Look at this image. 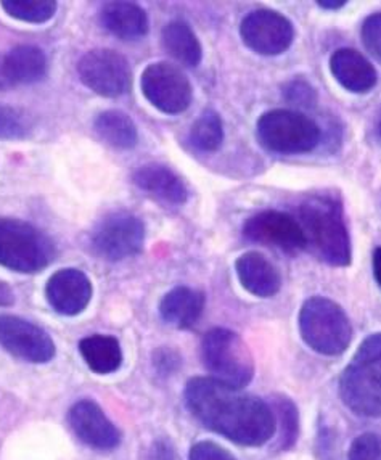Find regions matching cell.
<instances>
[{
  "mask_svg": "<svg viewBox=\"0 0 381 460\" xmlns=\"http://www.w3.org/2000/svg\"><path fill=\"white\" fill-rule=\"evenodd\" d=\"M183 398L203 427L236 445H266L277 431L274 411L264 399L221 384L213 376L190 378Z\"/></svg>",
  "mask_w": 381,
  "mask_h": 460,
  "instance_id": "1",
  "label": "cell"
},
{
  "mask_svg": "<svg viewBox=\"0 0 381 460\" xmlns=\"http://www.w3.org/2000/svg\"><path fill=\"white\" fill-rule=\"evenodd\" d=\"M306 240L322 261L336 268L351 264V237L344 223L343 205L330 195H313L299 207Z\"/></svg>",
  "mask_w": 381,
  "mask_h": 460,
  "instance_id": "2",
  "label": "cell"
},
{
  "mask_svg": "<svg viewBox=\"0 0 381 460\" xmlns=\"http://www.w3.org/2000/svg\"><path fill=\"white\" fill-rule=\"evenodd\" d=\"M344 406L360 417H381V332L360 343L340 376Z\"/></svg>",
  "mask_w": 381,
  "mask_h": 460,
  "instance_id": "3",
  "label": "cell"
},
{
  "mask_svg": "<svg viewBox=\"0 0 381 460\" xmlns=\"http://www.w3.org/2000/svg\"><path fill=\"white\" fill-rule=\"evenodd\" d=\"M57 256L54 240L36 226L0 217V266L18 274H38Z\"/></svg>",
  "mask_w": 381,
  "mask_h": 460,
  "instance_id": "4",
  "label": "cell"
},
{
  "mask_svg": "<svg viewBox=\"0 0 381 460\" xmlns=\"http://www.w3.org/2000/svg\"><path fill=\"white\" fill-rule=\"evenodd\" d=\"M299 333L315 353L340 356L351 345L352 325L338 303L313 296L299 311Z\"/></svg>",
  "mask_w": 381,
  "mask_h": 460,
  "instance_id": "5",
  "label": "cell"
},
{
  "mask_svg": "<svg viewBox=\"0 0 381 460\" xmlns=\"http://www.w3.org/2000/svg\"><path fill=\"white\" fill-rule=\"evenodd\" d=\"M201 361L213 378L244 390L254 376V361L244 338L229 329H211L201 340Z\"/></svg>",
  "mask_w": 381,
  "mask_h": 460,
  "instance_id": "6",
  "label": "cell"
},
{
  "mask_svg": "<svg viewBox=\"0 0 381 460\" xmlns=\"http://www.w3.org/2000/svg\"><path fill=\"white\" fill-rule=\"evenodd\" d=\"M261 146L280 155H305L321 144L319 124L293 110H270L256 124Z\"/></svg>",
  "mask_w": 381,
  "mask_h": 460,
  "instance_id": "7",
  "label": "cell"
},
{
  "mask_svg": "<svg viewBox=\"0 0 381 460\" xmlns=\"http://www.w3.org/2000/svg\"><path fill=\"white\" fill-rule=\"evenodd\" d=\"M146 224L129 211H113L100 219L91 234V250L100 260L122 261L142 252Z\"/></svg>",
  "mask_w": 381,
  "mask_h": 460,
  "instance_id": "8",
  "label": "cell"
},
{
  "mask_svg": "<svg viewBox=\"0 0 381 460\" xmlns=\"http://www.w3.org/2000/svg\"><path fill=\"white\" fill-rule=\"evenodd\" d=\"M140 87L148 103L164 115H181L193 100L190 79L173 63L148 65L140 77Z\"/></svg>",
  "mask_w": 381,
  "mask_h": 460,
  "instance_id": "9",
  "label": "cell"
},
{
  "mask_svg": "<svg viewBox=\"0 0 381 460\" xmlns=\"http://www.w3.org/2000/svg\"><path fill=\"white\" fill-rule=\"evenodd\" d=\"M81 83L102 97H121L130 91L132 71L128 58L111 49H93L77 63Z\"/></svg>",
  "mask_w": 381,
  "mask_h": 460,
  "instance_id": "10",
  "label": "cell"
},
{
  "mask_svg": "<svg viewBox=\"0 0 381 460\" xmlns=\"http://www.w3.org/2000/svg\"><path fill=\"white\" fill-rule=\"evenodd\" d=\"M240 36L244 46L253 52L274 57L290 49L295 39V28L282 13L270 8H258L242 20Z\"/></svg>",
  "mask_w": 381,
  "mask_h": 460,
  "instance_id": "11",
  "label": "cell"
},
{
  "mask_svg": "<svg viewBox=\"0 0 381 460\" xmlns=\"http://www.w3.org/2000/svg\"><path fill=\"white\" fill-rule=\"evenodd\" d=\"M0 346L16 359L31 364L50 362L57 353L46 330L16 315H0Z\"/></svg>",
  "mask_w": 381,
  "mask_h": 460,
  "instance_id": "12",
  "label": "cell"
},
{
  "mask_svg": "<svg viewBox=\"0 0 381 460\" xmlns=\"http://www.w3.org/2000/svg\"><path fill=\"white\" fill-rule=\"evenodd\" d=\"M244 235L260 245L297 253L307 246L305 230L297 219L282 211H261L244 224Z\"/></svg>",
  "mask_w": 381,
  "mask_h": 460,
  "instance_id": "13",
  "label": "cell"
},
{
  "mask_svg": "<svg viewBox=\"0 0 381 460\" xmlns=\"http://www.w3.org/2000/svg\"><path fill=\"white\" fill-rule=\"evenodd\" d=\"M68 420L76 437L92 449L113 451L121 443V431L93 401L76 402L69 409Z\"/></svg>",
  "mask_w": 381,
  "mask_h": 460,
  "instance_id": "14",
  "label": "cell"
},
{
  "mask_svg": "<svg viewBox=\"0 0 381 460\" xmlns=\"http://www.w3.org/2000/svg\"><path fill=\"white\" fill-rule=\"evenodd\" d=\"M92 282L79 269L57 270L46 285V298L58 314L73 315L84 313L91 303Z\"/></svg>",
  "mask_w": 381,
  "mask_h": 460,
  "instance_id": "15",
  "label": "cell"
},
{
  "mask_svg": "<svg viewBox=\"0 0 381 460\" xmlns=\"http://www.w3.org/2000/svg\"><path fill=\"white\" fill-rule=\"evenodd\" d=\"M132 182L142 192L148 193L168 205L181 207L189 199V189L185 182L173 169L164 164L150 163L136 169L132 174Z\"/></svg>",
  "mask_w": 381,
  "mask_h": 460,
  "instance_id": "16",
  "label": "cell"
},
{
  "mask_svg": "<svg viewBox=\"0 0 381 460\" xmlns=\"http://www.w3.org/2000/svg\"><path fill=\"white\" fill-rule=\"evenodd\" d=\"M235 270L244 290L258 298H272L282 288V276L279 269L258 252H248L238 256Z\"/></svg>",
  "mask_w": 381,
  "mask_h": 460,
  "instance_id": "17",
  "label": "cell"
},
{
  "mask_svg": "<svg viewBox=\"0 0 381 460\" xmlns=\"http://www.w3.org/2000/svg\"><path fill=\"white\" fill-rule=\"evenodd\" d=\"M330 71L352 93H370L378 81L372 62L354 49H338L330 58Z\"/></svg>",
  "mask_w": 381,
  "mask_h": 460,
  "instance_id": "18",
  "label": "cell"
},
{
  "mask_svg": "<svg viewBox=\"0 0 381 460\" xmlns=\"http://www.w3.org/2000/svg\"><path fill=\"white\" fill-rule=\"evenodd\" d=\"M99 22L110 34L128 42L146 38L150 30L146 10L134 2H107L99 10Z\"/></svg>",
  "mask_w": 381,
  "mask_h": 460,
  "instance_id": "19",
  "label": "cell"
},
{
  "mask_svg": "<svg viewBox=\"0 0 381 460\" xmlns=\"http://www.w3.org/2000/svg\"><path fill=\"white\" fill-rule=\"evenodd\" d=\"M205 293L190 287H176L166 293L160 303V314L164 323L177 329H190L199 323L205 311Z\"/></svg>",
  "mask_w": 381,
  "mask_h": 460,
  "instance_id": "20",
  "label": "cell"
},
{
  "mask_svg": "<svg viewBox=\"0 0 381 460\" xmlns=\"http://www.w3.org/2000/svg\"><path fill=\"white\" fill-rule=\"evenodd\" d=\"M8 79L13 87L20 84H36L47 75V57L38 46L22 44L4 54Z\"/></svg>",
  "mask_w": 381,
  "mask_h": 460,
  "instance_id": "21",
  "label": "cell"
},
{
  "mask_svg": "<svg viewBox=\"0 0 381 460\" xmlns=\"http://www.w3.org/2000/svg\"><path fill=\"white\" fill-rule=\"evenodd\" d=\"M161 46L176 62L187 68H195L203 60L201 42L185 22L166 24L161 31Z\"/></svg>",
  "mask_w": 381,
  "mask_h": 460,
  "instance_id": "22",
  "label": "cell"
},
{
  "mask_svg": "<svg viewBox=\"0 0 381 460\" xmlns=\"http://www.w3.org/2000/svg\"><path fill=\"white\" fill-rule=\"evenodd\" d=\"M93 131L107 146L118 150H130L137 146V126L121 110H105L99 113L93 121Z\"/></svg>",
  "mask_w": 381,
  "mask_h": 460,
  "instance_id": "23",
  "label": "cell"
},
{
  "mask_svg": "<svg viewBox=\"0 0 381 460\" xmlns=\"http://www.w3.org/2000/svg\"><path fill=\"white\" fill-rule=\"evenodd\" d=\"M79 353L93 374H113L122 364L120 341L110 335H92L81 340Z\"/></svg>",
  "mask_w": 381,
  "mask_h": 460,
  "instance_id": "24",
  "label": "cell"
},
{
  "mask_svg": "<svg viewBox=\"0 0 381 460\" xmlns=\"http://www.w3.org/2000/svg\"><path fill=\"white\" fill-rule=\"evenodd\" d=\"M224 123L217 111L205 110L201 115L195 119L190 128V144L199 152L213 154L219 150L224 142Z\"/></svg>",
  "mask_w": 381,
  "mask_h": 460,
  "instance_id": "25",
  "label": "cell"
},
{
  "mask_svg": "<svg viewBox=\"0 0 381 460\" xmlns=\"http://www.w3.org/2000/svg\"><path fill=\"white\" fill-rule=\"evenodd\" d=\"M272 407H274L275 422L279 429L277 449L288 451L297 445V435H299V417H297V406L287 396H275L272 399Z\"/></svg>",
  "mask_w": 381,
  "mask_h": 460,
  "instance_id": "26",
  "label": "cell"
},
{
  "mask_svg": "<svg viewBox=\"0 0 381 460\" xmlns=\"http://www.w3.org/2000/svg\"><path fill=\"white\" fill-rule=\"evenodd\" d=\"M2 7L18 22L42 24L54 18L58 4L55 0H4Z\"/></svg>",
  "mask_w": 381,
  "mask_h": 460,
  "instance_id": "27",
  "label": "cell"
},
{
  "mask_svg": "<svg viewBox=\"0 0 381 460\" xmlns=\"http://www.w3.org/2000/svg\"><path fill=\"white\" fill-rule=\"evenodd\" d=\"M32 131L30 116L22 110L0 103V140H22Z\"/></svg>",
  "mask_w": 381,
  "mask_h": 460,
  "instance_id": "28",
  "label": "cell"
},
{
  "mask_svg": "<svg viewBox=\"0 0 381 460\" xmlns=\"http://www.w3.org/2000/svg\"><path fill=\"white\" fill-rule=\"evenodd\" d=\"M283 97L285 100L299 108H313L317 103V93L313 85L305 79H293L283 85Z\"/></svg>",
  "mask_w": 381,
  "mask_h": 460,
  "instance_id": "29",
  "label": "cell"
},
{
  "mask_svg": "<svg viewBox=\"0 0 381 460\" xmlns=\"http://www.w3.org/2000/svg\"><path fill=\"white\" fill-rule=\"evenodd\" d=\"M348 460H381V437L364 433L352 441Z\"/></svg>",
  "mask_w": 381,
  "mask_h": 460,
  "instance_id": "30",
  "label": "cell"
},
{
  "mask_svg": "<svg viewBox=\"0 0 381 460\" xmlns=\"http://www.w3.org/2000/svg\"><path fill=\"white\" fill-rule=\"evenodd\" d=\"M362 42L375 60L381 63V12L367 16L360 30Z\"/></svg>",
  "mask_w": 381,
  "mask_h": 460,
  "instance_id": "31",
  "label": "cell"
},
{
  "mask_svg": "<svg viewBox=\"0 0 381 460\" xmlns=\"http://www.w3.org/2000/svg\"><path fill=\"white\" fill-rule=\"evenodd\" d=\"M189 460H236L235 456L226 447L213 441H199L191 446Z\"/></svg>",
  "mask_w": 381,
  "mask_h": 460,
  "instance_id": "32",
  "label": "cell"
},
{
  "mask_svg": "<svg viewBox=\"0 0 381 460\" xmlns=\"http://www.w3.org/2000/svg\"><path fill=\"white\" fill-rule=\"evenodd\" d=\"M15 303V293L10 285L0 280V306H12Z\"/></svg>",
  "mask_w": 381,
  "mask_h": 460,
  "instance_id": "33",
  "label": "cell"
},
{
  "mask_svg": "<svg viewBox=\"0 0 381 460\" xmlns=\"http://www.w3.org/2000/svg\"><path fill=\"white\" fill-rule=\"evenodd\" d=\"M13 89V85L10 83V79L7 76V71H5V63H4V54H0V93L4 91H10Z\"/></svg>",
  "mask_w": 381,
  "mask_h": 460,
  "instance_id": "34",
  "label": "cell"
},
{
  "mask_svg": "<svg viewBox=\"0 0 381 460\" xmlns=\"http://www.w3.org/2000/svg\"><path fill=\"white\" fill-rule=\"evenodd\" d=\"M372 266H374L375 280H377V284L380 285L381 288V246H378V248L374 252Z\"/></svg>",
  "mask_w": 381,
  "mask_h": 460,
  "instance_id": "35",
  "label": "cell"
},
{
  "mask_svg": "<svg viewBox=\"0 0 381 460\" xmlns=\"http://www.w3.org/2000/svg\"><path fill=\"white\" fill-rule=\"evenodd\" d=\"M346 0H319L317 5L325 10H340V8L346 7Z\"/></svg>",
  "mask_w": 381,
  "mask_h": 460,
  "instance_id": "36",
  "label": "cell"
},
{
  "mask_svg": "<svg viewBox=\"0 0 381 460\" xmlns=\"http://www.w3.org/2000/svg\"><path fill=\"white\" fill-rule=\"evenodd\" d=\"M374 128L375 132L381 137V107L380 110L377 111V115H375Z\"/></svg>",
  "mask_w": 381,
  "mask_h": 460,
  "instance_id": "37",
  "label": "cell"
}]
</instances>
